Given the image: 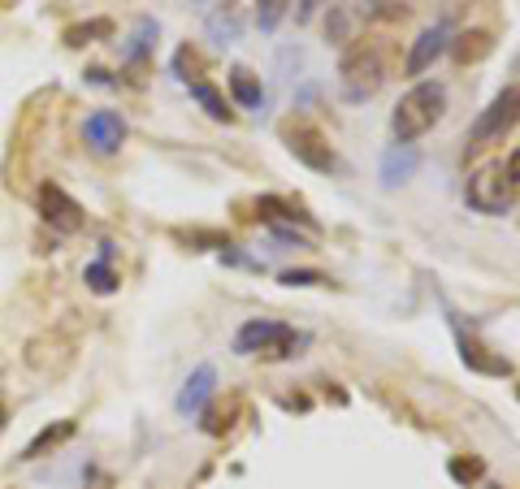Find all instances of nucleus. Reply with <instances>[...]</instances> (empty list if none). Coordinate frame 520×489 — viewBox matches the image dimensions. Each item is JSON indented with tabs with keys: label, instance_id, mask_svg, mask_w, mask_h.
Returning a JSON list of instances; mask_svg holds the SVG:
<instances>
[{
	"label": "nucleus",
	"instance_id": "1",
	"mask_svg": "<svg viewBox=\"0 0 520 489\" xmlns=\"http://www.w3.org/2000/svg\"><path fill=\"white\" fill-rule=\"evenodd\" d=\"M442 109H447V87L442 83H416L408 96L395 104V113H390V135H395V143H416L425 130L438 126Z\"/></svg>",
	"mask_w": 520,
	"mask_h": 489
},
{
	"label": "nucleus",
	"instance_id": "2",
	"mask_svg": "<svg viewBox=\"0 0 520 489\" xmlns=\"http://www.w3.org/2000/svg\"><path fill=\"white\" fill-rule=\"evenodd\" d=\"M382 83H386V61L373 44H356L343 52V61H338V87H343L347 104H364L369 96L382 91Z\"/></svg>",
	"mask_w": 520,
	"mask_h": 489
},
{
	"label": "nucleus",
	"instance_id": "3",
	"mask_svg": "<svg viewBox=\"0 0 520 489\" xmlns=\"http://www.w3.org/2000/svg\"><path fill=\"white\" fill-rule=\"evenodd\" d=\"M299 342L304 338H299L291 325L256 316V321L239 325V334H234V355H291Z\"/></svg>",
	"mask_w": 520,
	"mask_h": 489
},
{
	"label": "nucleus",
	"instance_id": "4",
	"mask_svg": "<svg viewBox=\"0 0 520 489\" xmlns=\"http://www.w3.org/2000/svg\"><path fill=\"white\" fill-rule=\"evenodd\" d=\"M464 200H468V208H477V213H486V217L507 213V208H512V178H507V169L503 165L473 169L464 182Z\"/></svg>",
	"mask_w": 520,
	"mask_h": 489
},
{
	"label": "nucleus",
	"instance_id": "5",
	"mask_svg": "<svg viewBox=\"0 0 520 489\" xmlns=\"http://www.w3.org/2000/svg\"><path fill=\"white\" fill-rule=\"evenodd\" d=\"M516 122H520V87H503L499 96H494L486 109L477 113L473 130H468V143H473V148H486V143L503 139Z\"/></svg>",
	"mask_w": 520,
	"mask_h": 489
},
{
	"label": "nucleus",
	"instance_id": "6",
	"mask_svg": "<svg viewBox=\"0 0 520 489\" xmlns=\"http://www.w3.org/2000/svg\"><path fill=\"white\" fill-rule=\"evenodd\" d=\"M286 148H291V156L299 165H308V169H317V174H334L338 169V156L334 148L325 143L321 130H312V126H286Z\"/></svg>",
	"mask_w": 520,
	"mask_h": 489
},
{
	"label": "nucleus",
	"instance_id": "7",
	"mask_svg": "<svg viewBox=\"0 0 520 489\" xmlns=\"http://www.w3.org/2000/svg\"><path fill=\"white\" fill-rule=\"evenodd\" d=\"M39 217H44L57 234L83 230V204H78L74 195H65L57 182H44V187H39Z\"/></svg>",
	"mask_w": 520,
	"mask_h": 489
},
{
	"label": "nucleus",
	"instance_id": "8",
	"mask_svg": "<svg viewBox=\"0 0 520 489\" xmlns=\"http://www.w3.org/2000/svg\"><path fill=\"white\" fill-rule=\"evenodd\" d=\"M83 139H87V148L91 152H100V156H113L117 148L126 143V122H122V113H113V109H96L83 122Z\"/></svg>",
	"mask_w": 520,
	"mask_h": 489
},
{
	"label": "nucleus",
	"instance_id": "9",
	"mask_svg": "<svg viewBox=\"0 0 520 489\" xmlns=\"http://www.w3.org/2000/svg\"><path fill=\"white\" fill-rule=\"evenodd\" d=\"M451 48V35H447V26H429V31H421L412 39V52H408V61H403V74H425L429 65H434L442 52Z\"/></svg>",
	"mask_w": 520,
	"mask_h": 489
},
{
	"label": "nucleus",
	"instance_id": "10",
	"mask_svg": "<svg viewBox=\"0 0 520 489\" xmlns=\"http://www.w3.org/2000/svg\"><path fill=\"white\" fill-rule=\"evenodd\" d=\"M213 386H217L213 364H200L187 381H182V390H178V399H174L178 416H200L204 407H208V399H213Z\"/></svg>",
	"mask_w": 520,
	"mask_h": 489
},
{
	"label": "nucleus",
	"instance_id": "11",
	"mask_svg": "<svg viewBox=\"0 0 520 489\" xmlns=\"http://www.w3.org/2000/svg\"><path fill=\"white\" fill-rule=\"evenodd\" d=\"M230 96L239 109H252V113L265 109V87H260V78L252 70H243V65L230 70Z\"/></svg>",
	"mask_w": 520,
	"mask_h": 489
},
{
	"label": "nucleus",
	"instance_id": "12",
	"mask_svg": "<svg viewBox=\"0 0 520 489\" xmlns=\"http://www.w3.org/2000/svg\"><path fill=\"white\" fill-rule=\"evenodd\" d=\"M416 174V152L412 143H395L386 156H382V187H399Z\"/></svg>",
	"mask_w": 520,
	"mask_h": 489
},
{
	"label": "nucleus",
	"instance_id": "13",
	"mask_svg": "<svg viewBox=\"0 0 520 489\" xmlns=\"http://www.w3.org/2000/svg\"><path fill=\"white\" fill-rule=\"evenodd\" d=\"M109 260H113V243H100V260H91L83 269V282L96 290V295H113L117 290V273L109 269Z\"/></svg>",
	"mask_w": 520,
	"mask_h": 489
},
{
	"label": "nucleus",
	"instance_id": "14",
	"mask_svg": "<svg viewBox=\"0 0 520 489\" xmlns=\"http://www.w3.org/2000/svg\"><path fill=\"white\" fill-rule=\"evenodd\" d=\"M460 355H464L468 368H477V373H490V377H507V373H512V364H507V360H499V355H486V347H477V342H468V338H460Z\"/></svg>",
	"mask_w": 520,
	"mask_h": 489
},
{
	"label": "nucleus",
	"instance_id": "15",
	"mask_svg": "<svg viewBox=\"0 0 520 489\" xmlns=\"http://www.w3.org/2000/svg\"><path fill=\"white\" fill-rule=\"evenodd\" d=\"M191 100L200 104V109L213 117V122H230V109H226V96L213 87V83H204V78H195L191 83Z\"/></svg>",
	"mask_w": 520,
	"mask_h": 489
},
{
	"label": "nucleus",
	"instance_id": "16",
	"mask_svg": "<svg viewBox=\"0 0 520 489\" xmlns=\"http://www.w3.org/2000/svg\"><path fill=\"white\" fill-rule=\"evenodd\" d=\"M494 48V39L486 35V31H468V35H460V39H455V44H451V52H455V61H481V57H486V52Z\"/></svg>",
	"mask_w": 520,
	"mask_h": 489
},
{
	"label": "nucleus",
	"instance_id": "17",
	"mask_svg": "<svg viewBox=\"0 0 520 489\" xmlns=\"http://www.w3.org/2000/svg\"><path fill=\"white\" fill-rule=\"evenodd\" d=\"M70 433H74V420H61V425L57 429H44V433H39V438L31 442V446H26V451H22V459H39V455H44L48 451V446H61L65 438H70Z\"/></svg>",
	"mask_w": 520,
	"mask_h": 489
},
{
	"label": "nucleus",
	"instance_id": "18",
	"mask_svg": "<svg viewBox=\"0 0 520 489\" xmlns=\"http://www.w3.org/2000/svg\"><path fill=\"white\" fill-rule=\"evenodd\" d=\"M208 35H213L221 48L234 44V39H239V18H234L230 9L226 13H213V18H208Z\"/></svg>",
	"mask_w": 520,
	"mask_h": 489
},
{
	"label": "nucleus",
	"instance_id": "19",
	"mask_svg": "<svg viewBox=\"0 0 520 489\" xmlns=\"http://www.w3.org/2000/svg\"><path fill=\"white\" fill-rule=\"evenodd\" d=\"M96 35H113V22H87V26H70V31H65V44H91V39H96Z\"/></svg>",
	"mask_w": 520,
	"mask_h": 489
},
{
	"label": "nucleus",
	"instance_id": "20",
	"mask_svg": "<svg viewBox=\"0 0 520 489\" xmlns=\"http://www.w3.org/2000/svg\"><path fill=\"white\" fill-rule=\"evenodd\" d=\"M286 13V0H256V26L260 31H273Z\"/></svg>",
	"mask_w": 520,
	"mask_h": 489
},
{
	"label": "nucleus",
	"instance_id": "21",
	"mask_svg": "<svg viewBox=\"0 0 520 489\" xmlns=\"http://www.w3.org/2000/svg\"><path fill=\"white\" fill-rule=\"evenodd\" d=\"M152 35H156V22H148V18H143V22H139V31H135V39H130V48H126V57H130V61H139L143 52H148Z\"/></svg>",
	"mask_w": 520,
	"mask_h": 489
},
{
	"label": "nucleus",
	"instance_id": "22",
	"mask_svg": "<svg viewBox=\"0 0 520 489\" xmlns=\"http://www.w3.org/2000/svg\"><path fill=\"white\" fill-rule=\"evenodd\" d=\"M282 282H286V286H321L325 277H321V273H312V269H286V273H282Z\"/></svg>",
	"mask_w": 520,
	"mask_h": 489
},
{
	"label": "nucleus",
	"instance_id": "23",
	"mask_svg": "<svg viewBox=\"0 0 520 489\" xmlns=\"http://www.w3.org/2000/svg\"><path fill=\"white\" fill-rule=\"evenodd\" d=\"M451 477L455 481H477L481 477V464H477V459H468V464H464V459H451Z\"/></svg>",
	"mask_w": 520,
	"mask_h": 489
},
{
	"label": "nucleus",
	"instance_id": "24",
	"mask_svg": "<svg viewBox=\"0 0 520 489\" xmlns=\"http://www.w3.org/2000/svg\"><path fill=\"white\" fill-rule=\"evenodd\" d=\"M321 0H299V9H295V22H312V13H317Z\"/></svg>",
	"mask_w": 520,
	"mask_h": 489
},
{
	"label": "nucleus",
	"instance_id": "25",
	"mask_svg": "<svg viewBox=\"0 0 520 489\" xmlns=\"http://www.w3.org/2000/svg\"><path fill=\"white\" fill-rule=\"evenodd\" d=\"M5 420H9V412H5V403H0V429H5Z\"/></svg>",
	"mask_w": 520,
	"mask_h": 489
},
{
	"label": "nucleus",
	"instance_id": "26",
	"mask_svg": "<svg viewBox=\"0 0 520 489\" xmlns=\"http://www.w3.org/2000/svg\"><path fill=\"white\" fill-rule=\"evenodd\" d=\"M516 399H520V386H516Z\"/></svg>",
	"mask_w": 520,
	"mask_h": 489
}]
</instances>
